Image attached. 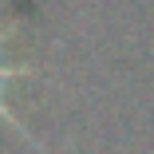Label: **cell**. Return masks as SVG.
<instances>
[{
	"label": "cell",
	"instance_id": "obj_1",
	"mask_svg": "<svg viewBox=\"0 0 154 154\" xmlns=\"http://www.w3.org/2000/svg\"><path fill=\"white\" fill-rule=\"evenodd\" d=\"M0 83H4V67H0Z\"/></svg>",
	"mask_w": 154,
	"mask_h": 154
}]
</instances>
